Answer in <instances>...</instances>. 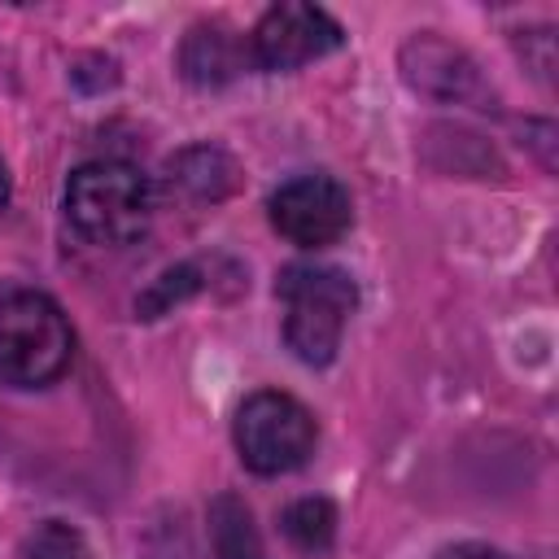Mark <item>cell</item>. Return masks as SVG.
Returning <instances> with one entry per match:
<instances>
[{"instance_id":"14","label":"cell","mask_w":559,"mask_h":559,"mask_svg":"<svg viewBox=\"0 0 559 559\" xmlns=\"http://www.w3.org/2000/svg\"><path fill=\"white\" fill-rule=\"evenodd\" d=\"M437 559H511V555H502V550H493V546H480V542H463V546L441 550Z\"/></svg>"},{"instance_id":"2","label":"cell","mask_w":559,"mask_h":559,"mask_svg":"<svg viewBox=\"0 0 559 559\" xmlns=\"http://www.w3.org/2000/svg\"><path fill=\"white\" fill-rule=\"evenodd\" d=\"M284 301V341L306 367H328L341 349L345 323L358 306V288L341 266L297 262L280 271L275 284Z\"/></svg>"},{"instance_id":"8","label":"cell","mask_w":559,"mask_h":559,"mask_svg":"<svg viewBox=\"0 0 559 559\" xmlns=\"http://www.w3.org/2000/svg\"><path fill=\"white\" fill-rule=\"evenodd\" d=\"M249 61V44L223 26H192L179 44V70L197 87H223L231 83Z\"/></svg>"},{"instance_id":"11","label":"cell","mask_w":559,"mask_h":559,"mask_svg":"<svg viewBox=\"0 0 559 559\" xmlns=\"http://www.w3.org/2000/svg\"><path fill=\"white\" fill-rule=\"evenodd\" d=\"M280 524H284V533H288L293 546L319 555V550H328L332 537H336V507H332L328 498H297V502L284 511Z\"/></svg>"},{"instance_id":"12","label":"cell","mask_w":559,"mask_h":559,"mask_svg":"<svg viewBox=\"0 0 559 559\" xmlns=\"http://www.w3.org/2000/svg\"><path fill=\"white\" fill-rule=\"evenodd\" d=\"M201 284H205V280H201V266H197V262H179V266L162 271V275L135 297V314H140V319H157V314H166L170 306L188 301Z\"/></svg>"},{"instance_id":"6","label":"cell","mask_w":559,"mask_h":559,"mask_svg":"<svg viewBox=\"0 0 559 559\" xmlns=\"http://www.w3.org/2000/svg\"><path fill=\"white\" fill-rule=\"evenodd\" d=\"M345 44V31L332 13L314 4H275L249 35V61L258 70H297Z\"/></svg>"},{"instance_id":"1","label":"cell","mask_w":559,"mask_h":559,"mask_svg":"<svg viewBox=\"0 0 559 559\" xmlns=\"http://www.w3.org/2000/svg\"><path fill=\"white\" fill-rule=\"evenodd\" d=\"M157 210L153 183L140 166L105 157V162H83L66 179V214L74 231L92 245H131L148 231Z\"/></svg>"},{"instance_id":"3","label":"cell","mask_w":559,"mask_h":559,"mask_svg":"<svg viewBox=\"0 0 559 559\" xmlns=\"http://www.w3.org/2000/svg\"><path fill=\"white\" fill-rule=\"evenodd\" d=\"M74 358V332L44 293H9L0 301V380L17 389L52 384Z\"/></svg>"},{"instance_id":"5","label":"cell","mask_w":559,"mask_h":559,"mask_svg":"<svg viewBox=\"0 0 559 559\" xmlns=\"http://www.w3.org/2000/svg\"><path fill=\"white\" fill-rule=\"evenodd\" d=\"M354 223V201L341 179L332 175H297L271 192V227L301 245V249H323L336 245Z\"/></svg>"},{"instance_id":"15","label":"cell","mask_w":559,"mask_h":559,"mask_svg":"<svg viewBox=\"0 0 559 559\" xmlns=\"http://www.w3.org/2000/svg\"><path fill=\"white\" fill-rule=\"evenodd\" d=\"M4 201H9V170H4V157H0V210H4Z\"/></svg>"},{"instance_id":"13","label":"cell","mask_w":559,"mask_h":559,"mask_svg":"<svg viewBox=\"0 0 559 559\" xmlns=\"http://www.w3.org/2000/svg\"><path fill=\"white\" fill-rule=\"evenodd\" d=\"M22 555H26V559H92V546H87V537H83L74 524H66V520H44V524L26 537Z\"/></svg>"},{"instance_id":"10","label":"cell","mask_w":559,"mask_h":559,"mask_svg":"<svg viewBox=\"0 0 559 559\" xmlns=\"http://www.w3.org/2000/svg\"><path fill=\"white\" fill-rule=\"evenodd\" d=\"M210 542L218 559H266L262 533L253 524V511L236 493H218L210 502Z\"/></svg>"},{"instance_id":"7","label":"cell","mask_w":559,"mask_h":559,"mask_svg":"<svg viewBox=\"0 0 559 559\" xmlns=\"http://www.w3.org/2000/svg\"><path fill=\"white\" fill-rule=\"evenodd\" d=\"M402 74L415 92L432 100H454V105H485L489 87L476 70V61L454 48L441 35H415L402 48Z\"/></svg>"},{"instance_id":"4","label":"cell","mask_w":559,"mask_h":559,"mask_svg":"<svg viewBox=\"0 0 559 559\" xmlns=\"http://www.w3.org/2000/svg\"><path fill=\"white\" fill-rule=\"evenodd\" d=\"M314 415L280 389H262L249 393L236 411V450L240 463L258 476H284L293 467H301L314 450Z\"/></svg>"},{"instance_id":"9","label":"cell","mask_w":559,"mask_h":559,"mask_svg":"<svg viewBox=\"0 0 559 559\" xmlns=\"http://www.w3.org/2000/svg\"><path fill=\"white\" fill-rule=\"evenodd\" d=\"M166 183H170V192H179L188 201H223L236 192L240 166L218 144H192L166 162Z\"/></svg>"}]
</instances>
